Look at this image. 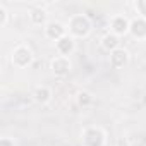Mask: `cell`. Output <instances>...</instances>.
<instances>
[{
    "label": "cell",
    "mask_w": 146,
    "mask_h": 146,
    "mask_svg": "<svg viewBox=\"0 0 146 146\" xmlns=\"http://www.w3.org/2000/svg\"><path fill=\"white\" fill-rule=\"evenodd\" d=\"M91 31V21L88 16H83V14H78L70 19L69 23V33L72 36H76V38H84L88 36Z\"/></svg>",
    "instance_id": "6da1fadb"
},
{
    "label": "cell",
    "mask_w": 146,
    "mask_h": 146,
    "mask_svg": "<svg viewBox=\"0 0 146 146\" xmlns=\"http://www.w3.org/2000/svg\"><path fill=\"white\" fill-rule=\"evenodd\" d=\"M84 146H103L105 143V132L100 127H88L83 132Z\"/></svg>",
    "instance_id": "7a4b0ae2"
},
{
    "label": "cell",
    "mask_w": 146,
    "mask_h": 146,
    "mask_svg": "<svg viewBox=\"0 0 146 146\" xmlns=\"http://www.w3.org/2000/svg\"><path fill=\"white\" fill-rule=\"evenodd\" d=\"M31 62H33V53H31V50L28 46L21 45V46H17L12 52V64L16 67H21L23 69V67H28Z\"/></svg>",
    "instance_id": "3957f363"
},
{
    "label": "cell",
    "mask_w": 146,
    "mask_h": 146,
    "mask_svg": "<svg viewBox=\"0 0 146 146\" xmlns=\"http://www.w3.org/2000/svg\"><path fill=\"white\" fill-rule=\"evenodd\" d=\"M45 35H46V38H50L53 41H58L64 36H67V29L60 23H48L46 28H45Z\"/></svg>",
    "instance_id": "277c9868"
},
{
    "label": "cell",
    "mask_w": 146,
    "mask_h": 146,
    "mask_svg": "<svg viewBox=\"0 0 146 146\" xmlns=\"http://www.w3.org/2000/svg\"><path fill=\"white\" fill-rule=\"evenodd\" d=\"M110 28H112V33H113V35H117V36H122V35L129 33L131 23H129V21H127L124 16H115V17L112 19V24H110Z\"/></svg>",
    "instance_id": "5b68a950"
},
{
    "label": "cell",
    "mask_w": 146,
    "mask_h": 146,
    "mask_svg": "<svg viewBox=\"0 0 146 146\" xmlns=\"http://www.w3.org/2000/svg\"><path fill=\"white\" fill-rule=\"evenodd\" d=\"M69 69H70V64H69L67 57L58 55V57H55V58L52 60V70H53L55 76H60V78L65 76L67 72H69Z\"/></svg>",
    "instance_id": "8992f818"
},
{
    "label": "cell",
    "mask_w": 146,
    "mask_h": 146,
    "mask_svg": "<svg viewBox=\"0 0 146 146\" xmlns=\"http://www.w3.org/2000/svg\"><path fill=\"white\" fill-rule=\"evenodd\" d=\"M127 62H129V53H127V50L117 48L115 52L110 53V65H112L113 69H120V67H124Z\"/></svg>",
    "instance_id": "52a82bcc"
},
{
    "label": "cell",
    "mask_w": 146,
    "mask_h": 146,
    "mask_svg": "<svg viewBox=\"0 0 146 146\" xmlns=\"http://www.w3.org/2000/svg\"><path fill=\"white\" fill-rule=\"evenodd\" d=\"M57 52L62 55V57H67L69 53H72V52H74V48H76V43H74V38H72V36H64L62 40H58L57 41Z\"/></svg>",
    "instance_id": "ba28073f"
},
{
    "label": "cell",
    "mask_w": 146,
    "mask_h": 146,
    "mask_svg": "<svg viewBox=\"0 0 146 146\" xmlns=\"http://www.w3.org/2000/svg\"><path fill=\"white\" fill-rule=\"evenodd\" d=\"M129 33L137 38V40H146V19L139 17V19H134L131 23V28H129Z\"/></svg>",
    "instance_id": "9c48e42d"
},
{
    "label": "cell",
    "mask_w": 146,
    "mask_h": 146,
    "mask_svg": "<svg viewBox=\"0 0 146 146\" xmlns=\"http://www.w3.org/2000/svg\"><path fill=\"white\" fill-rule=\"evenodd\" d=\"M102 46L107 50V52H115L117 48H120V40H119V36L117 35H113V33H108V35H105L103 38H102Z\"/></svg>",
    "instance_id": "30bf717a"
},
{
    "label": "cell",
    "mask_w": 146,
    "mask_h": 146,
    "mask_svg": "<svg viewBox=\"0 0 146 146\" xmlns=\"http://www.w3.org/2000/svg\"><path fill=\"white\" fill-rule=\"evenodd\" d=\"M29 19H31L33 24L41 26V24L46 23V12H45L41 7H36V9H33V11L29 12Z\"/></svg>",
    "instance_id": "8fae6325"
},
{
    "label": "cell",
    "mask_w": 146,
    "mask_h": 146,
    "mask_svg": "<svg viewBox=\"0 0 146 146\" xmlns=\"http://www.w3.org/2000/svg\"><path fill=\"white\" fill-rule=\"evenodd\" d=\"M35 102L36 103H40V105H45L48 100H50V96H52V91L46 88V86H40V88H36V91H35Z\"/></svg>",
    "instance_id": "7c38bea8"
},
{
    "label": "cell",
    "mask_w": 146,
    "mask_h": 146,
    "mask_svg": "<svg viewBox=\"0 0 146 146\" xmlns=\"http://www.w3.org/2000/svg\"><path fill=\"white\" fill-rule=\"evenodd\" d=\"M78 103L84 108V107H90L91 103H93V96L88 93V91H81L79 95H78Z\"/></svg>",
    "instance_id": "4fadbf2b"
},
{
    "label": "cell",
    "mask_w": 146,
    "mask_h": 146,
    "mask_svg": "<svg viewBox=\"0 0 146 146\" xmlns=\"http://www.w3.org/2000/svg\"><path fill=\"white\" fill-rule=\"evenodd\" d=\"M136 9L141 12L143 19H146V0H141V2H137V4H136Z\"/></svg>",
    "instance_id": "5bb4252c"
},
{
    "label": "cell",
    "mask_w": 146,
    "mask_h": 146,
    "mask_svg": "<svg viewBox=\"0 0 146 146\" xmlns=\"http://www.w3.org/2000/svg\"><path fill=\"white\" fill-rule=\"evenodd\" d=\"M0 16H2V23H0V26H5V23H7V12H5L4 5H0Z\"/></svg>",
    "instance_id": "9a60e30c"
},
{
    "label": "cell",
    "mask_w": 146,
    "mask_h": 146,
    "mask_svg": "<svg viewBox=\"0 0 146 146\" xmlns=\"http://www.w3.org/2000/svg\"><path fill=\"white\" fill-rule=\"evenodd\" d=\"M0 146H14V143H12L11 139H7V137H4L2 141H0Z\"/></svg>",
    "instance_id": "2e32d148"
}]
</instances>
